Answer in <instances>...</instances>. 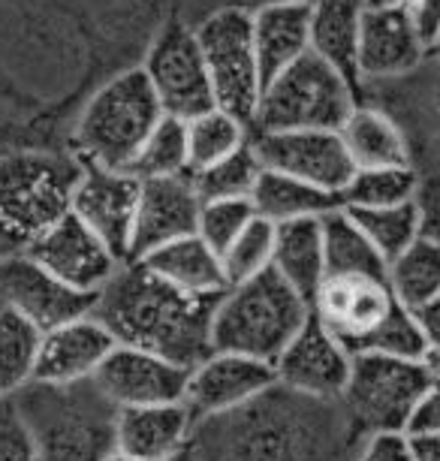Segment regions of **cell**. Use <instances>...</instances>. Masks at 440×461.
<instances>
[{
    "label": "cell",
    "instance_id": "6da1fadb",
    "mask_svg": "<svg viewBox=\"0 0 440 461\" xmlns=\"http://www.w3.org/2000/svg\"><path fill=\"white\" fill-rule=\"evenodd\" d=\"M218 299L191 295L139 263H124L100 293L94 317L109 326L118 344L142 347L193 368L211 353Z\"/></svg>",
    "mask_w": 440,
    "mask_h": 461
},
{
    "label": "cell",
    "instance_id": "7a4b0ae2",
    "mask_svg": "<svg viewBox=\"0 0 440 461\" xmlns=\"http://www.w3.org/2000/svg\"><path fill=\"white\" fill-rule=\"evenodd\" d=\"M310 314L353 356L383 353L404 359L426 356L413 314L399 302L390 284V268L326 275L310 304Z\"/></svg>",
    "mask_w": 440,
    "mask_h": 461
},
{
    "label": "cell",
    "instance_id": "3957f363",
    "mask_svg": "<svg viewBox=\"0 0 440 461\" xmlns=\"http://www.w3.org/2000/svg\"><path fill=\"white\" fill-rule=\"evenodd\" d=\"M79 178V158L0 154V257L31 254L51 226L73 212Z\"/></svg>",
    "mask_w": 440,
    "mask_h": 461
},
{
    "label": "cell",
    "instance_id": "277c9868",
    "mask_svg": "<svg viewBox=\"0 0 440 461\" xmlns=\"http://www.w3.org/2000/svg\"><path fill=\"white\" fill-rule=\"evenodd\" d=\"M308 320L310 304L269 268L254 281L229 286L218 299L211 350L247 356L274 368Z\"/></svg>",
    "mask_w": 440,
    "mask_h": 461
},
{
    "label": "cell",
    "instance_id": "5b68a950",
    "mask_svg": "<svg viewBox=\"0 0 440 461\" xmlns=\"http://www.w3.org/2000/svg\"><path fill=\"white\" fill-rule=\"evenodd\" d=\"M160 121L163 106L145 69H124L112 76L82 109L73 133L76 158L103 169L130 172L133 160L139 158L142 145Z\"/></svg>",
    "mask_w": 440,
    "mask_h": 461
},
{
    "label": "cell",
    "instance_id": "8992f818",
    "mask_svg": "<svg viewBox=\"0 0 440 461\" xmlns=\"http://www.w3.org/2000/svg\"><path fill=\"white\" fill-rule=\"evenodd\" d=\"M356 88L314 51L301 55L263 88L250 133H292V130H332L359 106Z\"/></svg>",
    "mask_w": 440,
    "mask_h": 461
},
{
    "label": "cell",
    "instance_id": "52a82bcc",
    "mask_svg": "<svg viewBox=\"0 0 440 461\" xmlns=\"http://www.w3.org/2000/svg\"><path fill=\"white\" fill-rule=\"evenodd\" d=\"M431 374L422 359L362 353L353 356V371L341 404L362 438L408 434L413 413L431 389Z\"/></svg>",
    "mask_w": 440,
    "mask_h": 461
},
{
    "label": "cell",
    "instance_id": "ba28073f",
    "mask_svg": "<svg viewBox=\"0 0 440 461\" xmlns=\"http://www.w3.org/2000/svg\"><path fill=\"white\" fill-rule=\"evenodd\" d=\"M196 42L202 49L211 76L214 103L241 124L254 127L263 97L260 58L254 42V13L245 6H220L196 24Z\"/></svg>",
    "mask_w": 440,
    "mask_h": 461
},
{
    "label": "cell",
    "instance_id": "9c48e42d",
    "mask_svg": "<svg viewBox=\"0 0 440 461\" xmlns=\"http://www.w3.org/2000/svg\"><path fill=\"white\" fill-rule=\"evenodd\" d=\"M145 76L157 94L163 115L178 121H193L205 112L218 109L214 103L211 76L205 67L196 31L184 22L172 19L157 31L145 55Z\"/></svg>",
    "mask_w": 440,
    "mask_h": 461
},
{
    "label": "cell",
    "instance_id": "30bf717a",
    "mask_svg": "<svg viewBox=\"0 0 440 461\" xmlns=\"http://www.w3.org/2000/svg\"><path fill=\"white\" fill-rule=\"evenodd\" d=\"M97 299L100 295L58 281L31 254L0 257V308L28 320L42 335L94 314Z\"/></svg>",
    "mask_w": 440,
    "mask_h": 461
},
{
    "label": "cell",
    "instance_id": "8fae6325",
    "mask_svg": "<svg viewBox=\"0 0 440 461\" xmlns=\"http://www.w3.org/2000/svg\"><path fill=\"white\" fill-rule=\"evenodd\" d=\"M250 148L263 169L299 178L310 187L338 196L356 176L341 133L332 130H292V133H250Z\"/></svg>",
    "mask_w": 440,
    "mask_h": 461
},
{
    "label": "cell",
    "instance_id": "7c38bea8",
    "mask_svg": "<svg viewBox=\"0 0 440 461\" xmlns=\"http://www.w3.org/2000/svg\"><path fill=\"white\" fill-rule=\"evenodd\" d=\"M191 368L142 347L118 344L94 374V386L115 411L127 407L184 404Z\"/></svg>",
    "mask_w": 440,
    "mask_h": 461
},
{
    "label": "cell",
    "instance_id": "4fadbf2b",
    "mask_svg": "<svg viewBox=\"0 0 440 461\" xmlns=\"http://www.w3.org/2000/svg\"><path fill=\"white\" fill-rule=\"evenodd\" d=\"M274 386H278V380H274L272 365L247 359V356L211 350L191 368L184 407L191 411L193 422L200 425L245 411L247 404L269 395Z\"/></svg>",
    "mask_w": 440,
    "mask_h": 461
},
{
    "label": "cell",
    "instance_id": "5bb4252c",
    "mask_svg": "<svg viewBox=\"0 0 440 461\" xmlns=\"http://www.w3.org/2000/svg\"><path fill=\"white\" fill-rule=\"evenodd\" d=\"M353 353L338 338L317 323L314 314L274 362V380L281 389L310 402L338 404L347 393Z\"/></svg>",
    "mask_w": 440,
    "mask_h": 461
},
{
    "label": "cell",
    "instance_id": "9a60e30c",
    "mask_svg": "<svg viewBox=\"0 0 440 461\" xmlns=\"http://www.w3.org/2000/svg\"><path fill=\"white\" fill-rule=\"evenodd\" d=\"M142 181L130 172L82 163V178L73 194V214L88 226L121 263H130V241L139 212Z\"/></svg>",
    "mask_w": 440,
    "mask_h": 461
},
{
    "label": "cell",
    "instance_id": "2e32d148",
    "mask_svg": "<svg viewBox=\"0 0 440 461\" xmlns=\"http://www.w3.org/2000/svg\"><path fill=\"white\" fill-rule=\"evenodd\" d=\"M428 64V46L422 42L413 15L404 4H377L362 13L359 33V76L362 88L371 82L408 79Z\"/></svg>",
    "mask_w": 440,
    "mask_h": 461
},
{
    "label": "cell",
    "instance_id": "e0dca14e",
    "mask_svg": "<svg viewBox=\"0 0 440 461\" xmlns=\"http://www.w3.org/2000/svg\"><path fill=\"white\" fill-rule=\"evenodd\" d=\"M31 257L73 290L100 295L124 266L73 212L31 248Z\"/></svg>",
    "mask_w": 440,
    "mask_h": 461
},
{
    "label": "cell",
    "instance_id": "ac0fdd59",
    "mask_svg": "<svg viewBox=\"0 0 440 461\" xmlns=\"http://www.w3.org/2000/svg\"><path fill=\"white\" fill-rule=\"evenodd\" d=\"M202 199L196 196L191 176L142 181L139 212H136L130 263H139L163 245L196 236Z\"/></svg>",
    "mask_w": 440,
    "mask_h": 461
},
{
    "label": "cell",
    "instance_id": "d6986e66",
    "mask_svg": "<svg viewBox=\"0 0 440 461\" xmlns=\"http://www.w3.org/2000/svg\"><path fill=\"white\" fill-rule=\"evenodd\" d=\"M118 341L109 332V326L94 314L73 320L67 326H58L42 335L40 359H37V380L40 386H79L91 383L100 365L109 359Z\"/></svg>",
    "mask_w": 440,
    "mask_h": 461
},
{
    "label": "cell",
    "instance_id": "ffe728a7",
    "mask_svg": "<svg viewBox=\"0 0 440 461\" xmlns=\"http://www.w3.org/2000/svg\"><path fill=\"white\" fill-rule=\"evenodd\" d=\"M196 429L184 404L127 407L115 416V449L136 461H175Z\"/></svg>",
    "mask_w": 440,
    "mask_h": 461
},
{
    "label": "cell",
    "instance_id": "44dd1931",
    "mask_svg": "<svg viewBox=\"0 0 440 461\" xmlns=\"http://www.w3.org/2000/svg\"><path fill=\"white\" fill-rule=\"evenodd\" d=\"M365 0H314L310 4V51L356 88L362 100L359 76V33Z\"/></svg>",
    "mask_w": 440,
    "mask_h": 461
},
{
    "label": "cell",
    "instance_id": "7402d4cb",
    "mask_svg": "<svg viewBox=\"0 0 440 461\" xmlns=\"http://www.w3.org/2000/svg\"><path fill=\"white\" fill-rule=\"evenodd\" d=\"M338 133L356 169L417 167V158H413V148L404 127L381 106L359 103Z\"/></svg>",
    "mask_w": 440,
    "mask_h": 461
},
{
    "label": "cell",
    "instance_id": "603a6c76",
    "mask_svg": "<svg viewBox=\"0 0 440 461\" xmlns=\"http://www.w3.org/2000/svg\"><path fill=\"white\" fill-rule=\"evenodd\" d=\"M323 217H305V221H290L274 226L272 272L283 284H290L308 304H314V295L326 277Z\"/></svg>",
    "mask_w": 440,
    "mask_h": 461
},
{
    "label": "cell",
    "instance_id": "cb8c5ba5",
    "mask_svg": "<svg viewBox=\"0 0 440 461\" xmlns=\"http://www.w3.org/2000/svg\"><path fill=\"white\" fill-rule=\"evenodd\" d=\"M254 42L265 88L310 51V4H283L254 13Z\"/></svg>",
    "mask_w": 440,
    "mask_h": 461
},
{
    "label": "cell",
    "instance_id": "d4e9b609",
    "mask_svg": "<svg viewBox=\"0 0 440 461\" xmlns=\"http://www.w3.org/2000/svg\"><path fill=\"white\" fill-rule=\"evenodd\" d=\"M139 266L148 268L151 275H157L160 281L178 286V290L191 295L218 299V295L229 290L227 277H223L220 257L200 236H187L172 241V245H163L160 250L139 259Z\"/></svg>",
    "mask_w": 440,
    "mask_h": 461
},
{
    "label": "cell",
    "instance_id": "484cf974",
    "mask_svg": "<svg viewBox=\"0 0 440 461\" xmlns=\"http://www.w3.org/2000/svg\"><path fill=\"white\" fill-rule=\"evenodd\" d=\"M250 205H254L256 217L278 226L290 221H305V217H323L341 208V199L320 187H310L299 178L263 169L254 185V194H250Z\"/></svg>",
    "mask_w": 440,
    "mask_h": 461
},
{
    "label": "cell",
    "instance_id": "4316f807",
    "mask_svg": "<svg viewBox=\"0 0 440 461\" xmlns=\"http://www.w3.org/2000/svg\"><path fill=\"white\" fill-rule=\"evenodd\" d=\"M42 332L0 308V398H15L37 380Z\"/></svg>",
    "mask_w": 440,
    "mask_h": 461
},
{
    "label": "cell",
    "instance_id": "83f0119b",
    "mask_svg": "<svg viewBox=\"0 0 440 461\" xmlns=\"http://www.w3.org/2000/svg\"><path fill=\"white\" fill-rule=\"evenodd\" d=\"M390 284L408 311L440 295V241L419 236L390 263Z\"/></svg>",
    "mask_w": 440,
    "mask_h": 461
},
{
    "label": "cell",
    "instance_id": "f1b7e54d",
    "mask_svg": "<svg viewBox=\"0 0 440 461\" xmlns=\"http://www.w3.org/2000/svg\"><path fill=\"white\" fill-rule=\"evenodd\" d=\"M344 212L353 217V223L362 230V236L374 245V250L386 263L401 257L422 236L417 203L392 205V208H344Z\"/></svg>",
    "mask_w": 440,
    "mask_h": 461
},
{
    "label": "cell",
    "instance_id": "f546056e",
    "mask_svg": "<svg viewBox=\"0 0 440 461\" xmlns=\"http://www.w3.org/2000/svg\"><path fill=\"white\" fill-rule=\"evenodd\" d=\"M422 172L417 167L356 169L341 194V208H392L417 203Z\"/></svg>",
    "mask_w": 440,
    "mask_h": 461
},
{
    "label": "cell",
    "instance_id": "4dcf8cb0",
    "mask_svg": "<svg viewBox=\"0 0 440 461\" xmlns=\"http://www.w3.org/2000/svg\"><path fill=\"white\" fill-rule=\"evenodd\" d=\"M250 142V127L223 109H211L205 115L187 121V151H191V172L209 169L214 163L232 158Z\"/></svg>",
    "mask_w": 440,
    "mask_h": 461
},
{
    "label": "cell",
    "instance_id": "1f68e13d",
    "mask_svg": "<svg viewBox=\"0 0 440 461\" xmlns=\"http://www.w3.org/2000/svg\"><path fill=\"white\" fill-rule=\"evenodd\" d=\"M130 176L139 181L151 178H178L191 176V151H187V121L163 115L154 127L148 142L142 145L139 158L133 160Z\"/></svg>",
    "mask_w": 440,
    "mask_h": 461
},
{
    "label": "cell",
    "instance_id": "d6a6232c",
    "mask_svg": "<svg viewBox=\"0 0 440 461\" xmlns=\"http://www.w3.org/2000/svg\"><path fill=\"white\" fill-rule=\"evenodd\" d=\"M260 160H256L250 142L236 151L232 158L214 163L209 169L191 172V181L196 187V196L202 203H218V199H250L254 185L260 178Z\"/></svg>",
    "mask_w": 440,
    "mask_h": 461
},
{
    "label": "cell",
    "instance_id": "836d02e7",
    "mask_svg": "<svg viewBox=\"0 0 440 461\" xmlns=\"http://www.w3.org/2000/svg\"><path fill=\"white\" fill-rule=\"evenodd\" d=\"M274 259V223L254 217L250 226L220 254L223 277L229 286L247 284L272 268Z\"/></svg>",
    "mask_w": 440,
    "mask_h": 461
},
{
    "label": "cell",
    "instance_id": "e575fe53",
    "mask_svg": "<svg viewBox=\"0 0 440 461\" xmlns=\"http://www.w3.org/2000/svg\"><path fill=\"white\" fill-rule=\"evenodd\" d=\"M254 217H256V212H254V205H250V199H218V203H202L196 236L220 257L223 250L247 230Z\"/></svg>",
    "mask_w": 440,
    "mask_h": 461
},
{
    "label": "cell",
    "instance_id": "d590c367",
    "mask_svg": "<svg viewBox=\"0 0 440 461\" xmlns=\"http://www.w3.org/2000/svg\"><path fill=\"white\" fill-rule=\"evenodd\" d=\"M0 461H40V443L19 398H0Z\"/></svg>",
    "mask_w": 440,
    "mask_h": 461
},
{
    "label": "cell",
    "instance_id": "8d00e7d4",
    "mask_svg": "<svg viewBox=\"0 0 440 461\" xmlns=\"http://www.w3.org/2000/svg\"><path fill=\"white\" fill-rule=\"evenodd\" d=\"M353 461H417L408 434H371L362 438Z\"/></svg>",
    "mask_w": 440,
    "mask_h": 461
},
{
    "label": "cell",
    "instance_id": "74e56055",
    "mask_svg": "<svg viewBox=\"0 0 440 461\" xmlns=\"http://www.w3.org/2000/svg\"><path fill=\"white\" fill-rule=\"evenodd\" d=\"M417 208L422 221V236L440 241V167L422 172L417 190Z\"/></svg>",
    "mask_w": 440,
    "mask_h": 461
},
{
    "label": "cell",
    "instance_id": "f35d334b",
    "mask_svg": "<svg viewBox=\"0 0 440 461\" xmlns=\"http://www.w3.org/2000/svg\"><path fill=\"white\" fill-rule=\"evenodd\" d=\"M437 431H440V383L435 380L426 398L419 402L417 413H413L408 434L413 438V434H437Z\"/></svg>",
    "mask_w": 440,
    "mask_h": 461
},
{
    "label": "cell",
    "instance_id": "ab89813d",
    "mask_svg": "<svg viewBox=\"0 0 440 461\" xmlns=\"http://www.w3.org/2000/svg\"><path fill=\"white\" fill-rule=\"evenodd\" d=\"M410 314H413V323H417L419 335H422L426 350H437L440 347V295L426 302V304H419V308H413Z\"/></svg>",
    "mask_w": 440,
    "mask_h": 461
},
{
    "label": "cell",
    "instance_id": "60d3db41",
    "mask_svg": "<svg viewBox=\"0 0 440 461\" xmlns=\"http://www.w3.org/2000/svg\"><path fill=\"white\" fill-rule=\"evenodd\" d=\"M410 447H413L417 461H440V431L437 434H413Z\"/></svg>",
    "mask_w": 440,
    "mask_h": 461
},
{
    "label": "cell",
    "instance_id": "b9f144b4",
    "mask_svg": "<svg viewBox=\"0 0 440 461\" xmlns=\"http://www.w3.org/2000/svg\"><path fill=\"white\" fill-rule=\"evenodd\" d=\"M283 4H314V0H245V10L260 13V10H269V6H283Z\"/></svg>",
    "mask_w": 440,
    "mask_h": 461
},
{
    "label": "cell",
    "instance_id": "7bdbcfd3",
    "mask_svg": "<svg viewBox=\"0 0 440 461\" xmlns=\"http://www.w3.org/2000/svg\"><path fill=\"white\" fill-rule=\"evenodd\" d=\"M422 362H426V368L431 374V380L440 383V347L437 350H426V356H422Z\"/></svg>",
    "mask_w": 440,
    "mask_h": 461
},
{
    "label": "cell",
    "instance_id": "ee69618b",
    "mask_svg": "<svg viewBox=\"0 0 440 461\" xmlns=\"http://www.w3.org/2000/svg\"><path fill=\"white\" fill-rule=\"evenodd\" d=\"M428 64H437L440 67V33H437V40L428 46Z\"/></svg>",
    "mask_w": 440,
    "mask_h": 461
},
{
    "label": "cell",
    "instance_id": "f6af8a7d",
    "mask_svg": "<svg viewBox=\"0 0 440 461\" xmlns=\"http://www.w3.org/2000/svg\"><path fill=\"white\" fill-rule=\"evenodd\" d=\"M100 461H136V458H130V456H124V452H118V449H112V452H106Z\"/></svg>",
    "mask_w": 440,
    "mask_h": 461
},
{
    "label": "cell",
    "instance_id": "bcb514c9",
    "mask_svg": "<svg viewBox=\"0 0 440 461\" xmlns=\"http://www.w3.org/2000/svg\"><path fill=\"white\" fill-rule=\"evenodd\" d=\"M368 6H377V4H399V0H365Z\"/></svg>",
    "mask_w": 440,
    "mask_h": 461
},
{
    "label": "cell",
    "instance_id": "7dc6e473",
    "mask_svg": "<svg viewBox=\"0 0 440 461\" xmlns=\"http://www.w3.org/2000/svg\"><path fill=\"white\" fill-rule=\"evenodd\" d=\"M0 154H4V151H0Z\"/></svg>",
    "mask_w": 440,
    "mask_h": 461
}]
</instances>
